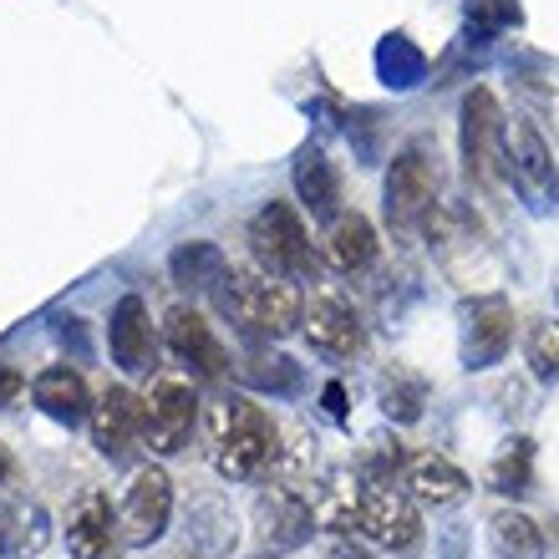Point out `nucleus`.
I'll return each mask as SVG.
<instances>
[{
  "mask_svg": "<svg viewBox=\"0 0 559 559\" xmlns=\"http://www.w3.org/2000/svg\"><path fill=\"white\" fill-rule=\"evenodd\" d=\"M280 453V427L270 413L250 397H229L214 413V468L229 484H245L254 473H265Z\"/></svg>",
  "mask_w": 559,
  "mask_h": 559,
  "instance_id": "obj_1",
  "label": "nucleus"
},
{
  "mask_svg": "<svg viewBox=\"0 0 559 559\" xmlns=\"http://www.w3.org/2000/svg\"><path fill=\"white\" fill-rule=\"evenodd\" d=\"M224 310L235 316L250 336H290L295 321H300V290H295L285 275H265V270H245V275H235L229 270V285L219 290Z\"/></svg>",
  "mask_w": 559,
  "mask_h": 559,
  "instance_id": "obj_2",
  "label": "nucleus"
},
{
  "mask_svg": "<svg viewBox=\"0 0 559 559\" xmlns=\"http://www.w3.org/2000/svg\"><path fill=\"white\" fill-rule=\"evenodd\" d=\"M250 250L265 275H316L306 224L290 204H265L250 219Z\"/></svg>",
  "mask_w": 559,
  "mask_h": 559,
  "instance_id": "obj_3",
  "label": "nucleus"
},
{
  "mask_svg": "<svg viewBox=\"0 0 559 559\" xmlns=\"http://www.w3.org/2000/svg\"><path fill=\"white\" fill-rule=\"evenodd\" d=\"M503 128L509 122L499 118V103H493V92L488 87H473L463 97V163H468V174L478 183H503L509 174V158H503Z\"/></svg>",
  "mask_w": 559,
  "mask_h": 559,
  "instance_id": "obj_4",
  "label": "nucleus"
},
{
  "mask_svg": "<svg viewBox=\"0 0 559 559\" xmlns=\"http://www.w3.org/2000/svg\"><path fill=\"white\" fill-rule=\"evenodd\" d=\"M352 524L367 534L371 545L392 549V555H413L417 539H423V524H417L413 503L386 484H361V499H356V509H352Z\"/></svg>",
  "mask_w": 559,
  "mask_h": 559,
  "instance_id": "obj_5",
  "label": "nucleus"
},
{
  "mask_svg": "<svg viewBox=\"0 0 559 559\" xmlns=\"http://www.w3.org/2000/svg\"><path fill=\"white\" fill-rule=\"evenodd\" d=\"M438 204V163L427 158V147H402L386 168V219L397 229H413Z\"/></svg>",
  "mask_w": 559,
  "mask_h": 559,
  "instance_id": "obj_6",
  "label": "nucleus"
},
{
  "mask_svg": "<svg viewBox=\"0 0 559 559\" xmlns=\"http://www.w3.org/2000/svg\"><path fill=\"white\" fill-rule=\"evenodd\" d=\"M503 158H509V178L519 183V193L530 199L534 209H549L559 199V174L555 158H549L545 138L530 118H514L503 128Z\"/></svg>",
  "mask_w": 559,
  "mask_h": 559,
  "instance_id": "obj_7",
  "label": "nucleus"
},
{
  "mask_svg": "<svg viewBox=\"0 0 559 559\" xmlns=\"http://www.w3.org/2000/svg\"><path fill=\"white\" fill-rule=\"evenodd\" d=\"M193 417H199V397H193V386L163 377V382L143 397V438H147V448H153V453H183V442H189V432H193Z\"/></svg>",
  "mask_w": 559,
  "mask_h": 559,
  "instance_id": "obj_8",
  "label": "nucleus"
},
{
  "mask_svg": "<svg viewBox=\"0 0 559 559\" xmlns=\"http://www.w3.org/2000/svg\"><path fill=\"white\" fill-rule=\"evenodd\" d=\"M509 341H514V306L503 295H478L463 306V367L468 371L503 361Z\"/></svg>",
  "mask_w": 559,
  "mask_h": 559,
  "instance_id": "obj_9",
  "label": "nucleus"
},
{
  "mask_svg": "<svg viewBox=\"0 0 559 559\" xmlns=\"http://www.w3.org/2000/svg\"><path fill=\"white\" fill-rule=\"evenodd\" d=\"M163 341H168V352H174L199 382H219L224 371H229V356H224L219 336L209 331V321L199 310H189V306L168 310V316H163Z\"/></svg>",
  "mask_w": 559,
  "mask_h": 559,
  "instance_id": "obj_10",
  "label": "nucleus"
},
{
  "mask_svg": "<svg viewBox=\"0 0 559 559\" xmlns=\"http://www.w3.org/2000/svg\"><path fill=\"white\" fill-rule=\"evenodd\" d=\"M168 514H174V484H168V473L143 468L128 484V499H122V514H118L122 539L128 545H153L168 530Z\"/></svg>",
  "mask_w": 559,
  "mask_h": 559,
  "instance_id": "obj_11",
  "label": "nucleus"
},
{
  "mask_svg": "<svg viewBox=\"0 0 559 559\" xmlns=\"http://www.w3.org/2000/svg\"><path fill=\"white\" fill-rule=\"evenodd\" d=\"M138 438H143V397H133L128 386H107L103 397L92 402V442H97V453L122 463V457H133Z\"/></svg>",
  "mask_w": 559,
  "mask_h": 559,
  "instance_id": "obj_12",
  "label": "nucleus"
},
{
  "mask_svg": "<svg viewBox=\"0 0 559 559\" xmlns=\"http://www.w3.org/2000/svg\"><path fill=\"white\" fill-rule=\"evenodd\" d=\"M67 549H72V559H118L122 524H118V514H112L107 493L92 488V493L76 499V509L67 514Z\"/></svg>",
  "mask_w": 559,
  "mask_h": 559,
  "instance_id": "obj_13",
  "label": "nucleus"
},
{
  "mask_svg": "<svg viewBox=\"0 0 559 559\" xmlns=\"http://www.w3.org/2000/svg\"><path fill=\"white\" fill-rule=\"evenodd\" d=\"M306 341L321 356H356L361 352V341H367V331H361V321H356L352 300H341L336 290H325V295L310 300Z\"/></svg>",
  "mask_w": 559,
  "mask_h": 559,
  "instance_id": "obj_14",
  "label": "nucleus"
},
{
  "mask_svg": "<svg viewBox=\"0 0 559 559\" xmlns=\"http://www.w3.org/2000/svg\"><path fill=\"white\" fill-rule=\"evenodd\" d=\"M107 346H112V361L122 371H147L153 367V331H147V306L138 295H122L112 321H107Z\"/></svg>",
  "mask_w": 559,
  "mask_h": 559,
  "instance_id": "obj_15",
  "label": "nucleus"
},
{
  "mask_svg": "<svg viewBox=\"0 0 559 559\" xmlns=\"http://www.w3.org/2000/svg\"><path fill=\"white\" fill-rule=\"evenodd\" d=\"M402 484H407V493L417 503L438 509V503H457L468 493V473L457 468V463H448L442 453H413L402 463Z\"/></svg>",
  "mask_w": 559,
  "mask_h": 559,
  "instance_id": "obj_16",
  "label": "nucleus"
},
{
  "mask_svg": "<svg viewBox=\"0 0 559 559\" xmlns=\"http://www.w3.org/2000/svg\"><path fill=\"white\" fill-rule=\"evenodd\" d=\"M31 397H36V407H41L46 417H57V423H82V417L92 413V392L87 382H82V371L72 367H46L36 382H31Z\"/></svg>",
  "mask_w": 559,
  "mask_h": 559,
  "instance_id": "obj_17",
  "label": "nucleus"
},
{
  "mask_svg": "<svg viewBox=\"0 0 559 559\" xmlns=\"http://www.w3.org/2000/svg\"><path fill=\"white\" fill-rule=\"evenodd\" d=\"M46 539H51V519H46V509L36 499L0 503V555L5 559L41 555Z\"/></svg>",
  "mask_w": 559,
  "mask_h": 559,
  "instance_id": "obj_18",
  "label": "nucleus"
},
{
  "mask_svg": "<svg viewBox=\"0 0 559 559\" xmlns=\"http://www.w3.org/2000/svg\"><path fill=\"white\" fill-rule=\"evenodd\" d=\"M325 254H331V265L356 275V270H367L377 260V229H371L367 214H336L331 229H325Z\"/></svg>",
  "mask_w": 559,
  "mask_h": 559,
  "instance_id": "obj_19",
  "label": "nucleus"
},
{
  "mask_svg": "<svg viewBox=\"0 0 559 559\" xmlns=\"http://www.w3.org/2000/svg\"><path fill=\"white\" fill-rule=\"evenodd\" d=\"M295 193H300V204H306L316 219H336L341 214V178L325 153H316V147L300 153V163H295Z\"/></svg>",
  "mask_w": 559,
  "mask_h": 559,
  "instance_id": "obj_20",
  "label": "nucleus"
},
{
  "mask_svg": "<svg viewBox=\"0 0 559 559\" xmlns=\"http://www.w3.org/2000/svg\"><path fill=\"white\" fill-rule=\"evenodd\" d=\"M168 270H174V280L183 290H214L219 280H229V260H224V250L209 245V239H189L183 250H174Z\"/></svg>",
  "mask_w": 559,
  "mask_h": 559,
  "instance_id": "obj_21",
  "label": "nucleus"
},
{
  "mask_svg": "<svg viewBox=\"0 0 559 559\" xmlns=\"http://www.w3.org/2000/svg\"><path fill=\"white\" fill-rule=\"evenodd\" d=\"M493 549L503 559H539L545 555V534L534 524L530 514H519V509H499L493 514Z\"/></svg>",
  "mask_w": 559,
  "mask_h": 559,
  "instance_id": "obj_22",
  "label": "nucleus"
},
{
  "mask_svg": "<svg viewBox=\"0 0 559 559\" xmlns=\"http://www.w3.org/2000/svg\"><path fill=\"white\" fill-rule=\"evenodd\" d=\"M377 392H382V413L392 417V423H417V417H423L427 382H423V377H413V371H402V367L382 371Z\"/></svg>",
  "mask_w": 559,
  "mask_h": 559,
  "instance_id": "obj_23",
  "label": "nucleus"
},
{
  "mask_svg": "<svg viewBox=\"0 0 559 559\" xmlns=\"http://www.w3.org/2000/svg\"><path fill=\"white\" fill-rule=\"evenodd\" d=\"M377 72H382L386 87L407 92V87H417V82H423L427 61H423V51H417L407 36H386V41L377 46Z\"/></svg>",
  "mask_w": 559,
  "mask_h": 559,
  "instance_id": "obj_24",
  "label": "nucleus"
},
{
  "mask_svg": "<svg viewBox=\"0 0 559 559\" xmlns=\"http://www.w3.org/2000/svg\"><path fill=\"white\" fill-rule=\"evenodd\" d=\"M530 463H534V448L524 438H514L499 457H493L488 484L499 488V493H514V499H519V493H530V488H534V468H530Z\"/></svg>",
  "mask_w": 559,
  "mask_h": 559,
  "instance_id": "obj_25",
  "label": "nucleus"
},
{
  "mask_svg": "<svg viewBox=\"0 0 559 559\" xmlns=\"http://www.w3.org/2000/svg\"><path fill=\"white\" fill-rule=\"evenodd\" d=\"M245 382L260 386V392L290 397V392H300V361H290V356H250L245 361Z\"/></svg>",
  "mask_w": 559,
  "mask_h": 559,
  "instance_id": "obj_26",
  "label": "nucleus"
},
{
  "mask_svg": "<svg viewBox=\"0 0 559 559\" xmlns=\"http://www.w3.org/2000/svg\"><path fill=\"white\" fill-rule=\"evenodd\" d=\"M265 514L275 519V524H265V534H275V545H300L310 534V509L295 493H275L265 503Z\"/></svg>",
  "mask_w": 559,
  "mask_h": 559,
  "instance_id": "obj_27",
  "label": "nucleus"
},
{
  "mask_svg": "<svg viewBox=\"0 0 559 559\" xmlns=\"http://www.w3.org/2000/svg\"><path fill=\"white\" fill-rule=\"evenodd\" d=\"M524 356H530V371L539 382H555L559 377V321H534L530 341H524Z\"/></svg>",
  "mask_w": 559,
  "mask_h": 559,
  "instance_id": "obj_28",
  "label": "nucleus"
},
{
  "mask_svg": "<svg viewBox=\"0 0 559 559\" xmlns=\"http://www.w3.org/2000/svg\"><path fill=\"white\" fill-rule=\"evenodd\" d=\"M468 21L484 31V36H493V31H503V26H519L524 11H519V0H468Z\"/></svg>",
  "mask_w": 559,
  "mask_h": 559,
  "instance_id": "obj_29",
  "label": "nucleus"
},
{
  "mask_svg": "<svg viewBox=\"0 0 559 559\" xmlns=\"http://www.w3.org/2000/svg\"><path fill=\"white\" fill-rule=\"evenodd\" d=\"M21 392H26L21 371H15V367H0V407H15V402H21Z\"/></svg>",
  "mask_w": 559,
  "mask_h": 559,
  "instance_id": "obj_30",
  "label": "nucleus"
},
{
  "mask_svg": "<svg viewBox=\"0 0 559 559\" xmlns=\"http://www.w3.org/2000/svg\"><path fill=\"white\" fill-rule=\"evenodd\" d=\"M325 559H371V555H367V549H361V545H346V539H336V545H331V555H325Z\"/></svg>",
  "mask_w": 559,
  "mask_h": 559,
  "instance_id": "obj_31",
  "label": "nucleus"
},
{
  "mask_svg": "<svg viewBox=\"0 0 559 559\" xmlns=\"http://www.w3.org/2000/svg\"><path fill=\"white\" fill-rule=\"evenodd\" d=\"M325 407H331V413H346V392H341V382H331V386H325Z\"/></svg>",
  "mask_w": 559,
  "mask_h": 559,
  "instance_id": "obj_32",
  "label": "nucleus"
},
{
  "mask_svg": "<svg viewBox=\"0 0 559 559\" xmlns=\"http://www.w3.org/2000/svg\"><path fill=\"white\" fill-rule=\"evenodd\" d=\"M0 484H11V453L0 448Z\"/></svg>",
  "mask_w": 559,
  "mask_h": 559,
  "instance_id": "obj_33",
  "label": "nucleus"
}]
</instances>
